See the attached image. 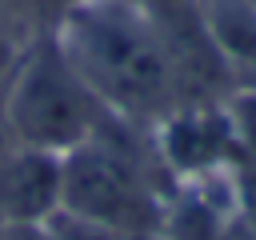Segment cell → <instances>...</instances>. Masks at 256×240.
Listing matches in <instances>:
<instances>
[{
  "mask_svg": "<svg viewBox=\"0 0 256 240\" xmlns=\"http://www.w3.org/2000/svg\"><path fill=\"white\" fill-rule=\"evenodd\" d=\"M24 44H28V40H20V36H12V32H0V88L8 84L16 60H20V52H24Z\"/></svg>",
  "mask_w": 256,
  "mask_h": 240,
  "instance_id": "10",
  "label": "cell"
},
{
  "mask_svg": "<svg viewBox=\"0 0 256 240\" xmlns=\"http://www.w3.org/2000/svg\"><path fill=\"white\" fill-rule=\"evenodd\" d=\"M4 4L16 12V20H20L28 32H44V28L56 24V16H60L72 0H4Z\"/></svg>",
  "mask_w": 256,
  "mask_h": 240,
  "instance_id": "9",
  "label": "cell"
},
{
  "mask_svg": "<svg viewBox=\"0 0 256 240\" xmlns=\"http://www.w3.org/2000/svg\"><path fill=\"white\" fill-rule=\"evenodd\" d=\"M140 8H148L180 44H192V48H212L200 20H196V0H136ZM216 52V48H212Z\"/></svg>",
  "mask_w": 256,
  "mask_h": 240,
  "instance_id": "8",
  "label": "cell"
},
{
  "mask_svg": "<svg viewBox=\"0 0 256 240\" xmlns=\"http://www.w3.org/2000/svg\"><path fill=\"white\" fill-rule=\"evenodd\" d=\"M56 44L100 104L124 124H156L176 104L220 100L228 64L212 48L180 44L136 0H72L56 24Z\"/></svg>",
  "mask_w": 256,
  "mask_h": 240,
  "instance_id": "1",
  "label": "cell"
},
{
  "mask_svg": "<svg viewBox=\"0 0 256 240\" xmlns=\"http://www.w3.org/2000/svg\"><path fill=\"white\" fill-rule=\"evenodd\" d=\"M196 20L232 72H256V0H196Z\"/></svg>",
  "mask_w": 256,
  "mask_h": 240,
  "instance_id": "6",
  "label": "cell"
},
{
  "mask_svg": "<svg viewBox=\"0 0 256 240\" xmlns=\"http://www.w3.org/2000/svg\"><path fill=\"white\" fill-rule=\"evenodd\" d=\"M0 112H4V128L12 144L52 152V156H68L72 148L88 144L92 136L116 124V116L68 64L52 28L36 32L24 44L0 92Z\"/></svg>",
  "mask_w": 256,
  "mask_h": 240,
  "instance_id": "2",
  "label": "cell"
},
{
  "mask_svg": "<svg viewBox=\"0 0 256 240\" xmlns=\"http://www.w3.org/2000/svg\"><path fill=\"white\" fill-rule=\"evenodd\" d=\"M120 120L60 156V212L104 236H144L164 224L152 176L120 136Z\"/></svg>",
  "mask_w": 256,
  "mask_h": 240,
  "instance_id": "3",
  "label": "cell"
},
{
  "mask_svg": "<svg viewBox=\"0 0 256 240\" xmlns=\"http://www.w3.org/2000/svg\"><path fill=\"white\" fill-rule=\"evenodd\" d=\"M160 160L180 176H212L236 160V144L228 132V116L220 100H188L152 124Z\"/></svg>",
  "mask_w": 256,
  "mask_h": 240,
  "instance_id": "4",
  "label": "cell"
},
{
  "mask_svg": "<svg viewBox=\"0 0 256 240\" xmlns=\"http://www.w3.org/2000/svg\"><path fill=\"white\" fill-rule=\"evenodd\" d=\"M60 212V156L12 144L0 160V224L40 228Z\"/></svg>",
  "mask_w": 256,
  "mask_h": 240,
  "instance_id": "5",
  "label": "cell"
},
{
  "mask_svg": "<svg viewBox=\"0 0 256 240\" xmlns=\"http://www.w3.org/2000/svg\"><path fill=\"white\" fill-rule=\"evenodd\" d=\"M220 104H224L228 132H232V144H236V160L240 156L256 160V84L228 88L220 96Z\"/></svg>",
  "mask_w": 256,
  "mask_h": 240,
  "instance_id": "7",
  "label": "cell"
}]
</instances>
